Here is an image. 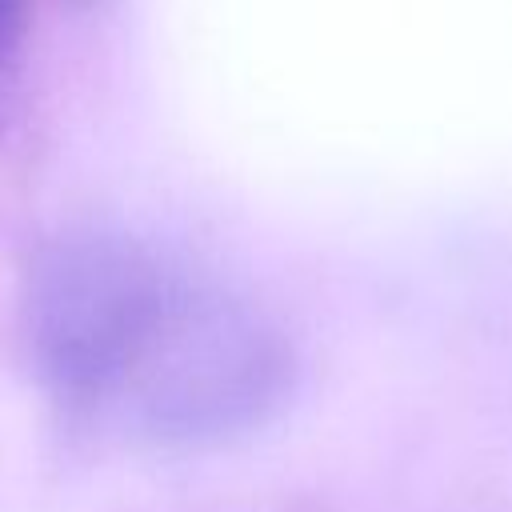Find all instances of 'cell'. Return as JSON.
Instances as JSON below:
<instances>
[{"label": "cell", "instance_id": "obj_1", "mask_svg": "<svg viewBox=\"0 0 512 512\" xmlns=\"http://www.w3.org/2000/svg\"><path fill=\"white\" fill-rule=\"evenodd\" d=\"M32 356L72 412L168 448L260 428L296 376L268 316L116 236L48 280Z\"/></svg>", "mask_w": 512, "mask_h": 512}, {"label": "cell", "instance_id": "obj_2", "mask_svg": "<svg viewBox=\"0 0 512 512\" xmlns=\"http://www.w3.org/2000/svg\"><path fill=\"white\" fill-rule=\"evenodd\" d=\"M24 32H28V0H0V136L8 128L16 88H20Z\"/></svg>", "mask_w": 512, "mask_h": 512}]
</instances>
